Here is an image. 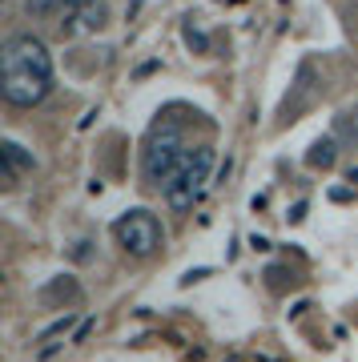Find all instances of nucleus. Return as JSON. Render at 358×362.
Masks as SVG:
<instances>
[{
  "label": "nucleus",
  "instance_id": "0eeeda50",
  "mask_svg": "<svg viewBox=\"0 0 358 362\" xmlns=\"http://www.w3.org/2000/svg\"><path fill=\"white\" fill-rule=\"evenodd\" d=\"M334 129H338V137H346L350 145H358V109H346V113L334 117Z\"/></svg>",
  "mask_w": 358,
  "mask_h": 362
},
{
  "label": "nucleus",
  "instance_id": "f8f14e48",
  "mask_svg": "<svg viewBox=\"0 0 358 362\" xmlns=\"http://www.w3.org/2000/svg\"><path fill=\"white\" fill-rule=\"evenodd\" d=\"M350 181H358V169H350Z\"/></svg>",
  "mask_w": 358,
  "mask_h": 362
},
{
  "label": "nucleus",
  "instance_id": "f03ea898",
  "mask_svg": "<svg viewBox=\"0 0 358 362\" xmlns=\"http://www.w3.org/2000/svg\"><path fill=\"white\" fill-rule=\"evenodd\" d=\"M185 153H190V149L181 145L178 125H157V129L149 133V141H145V153H141L145 181H154V185L166 189L169 181H173V173H178V165L185 161Z\"/></svg>",
  "mask_w": 358,
  "mask_h": 362
},
{
  "label": "nucleus",
  "instance_id": "7ed1b4c3",
  "mask_svg": "<svg viewBox=\"0 0 358 362\" xmlns=\"http://www.w3.org/2000/svg\"><path fill=\"white\" fill-rule=\"evenodd\" d=\"M209 169H214V149L209 145H197L185 153V161L178 165L173 181L166 185V202L173 209H193V202L202 197L205 181H209Z\"/></svg>",
  "mask_w": 358,
  "mask_h": 362
},
{
  "label": "nucleus",
  "instance_id": "6e6552de",
  "mask_svg": "<svg viewBox=\"0 0 358 362\" xmlns=\"http://www.w3.org/2000/svg\"><path fill=\"white\" fill-rule=\"evenodd\" d=\"M105 25V8L101 4H85V28H101Z\"/></svg>",
  "mask_w": 358,
  "mask_h": 362
},
{
  "label": "nucleus",
  "instance_id": "20e7f679",
  "mask_svg": "<svg viewBox=\"0 0 358 362\" xmlns=\"http://www.w3.org/2000/svg\"><path fill=\"white\" fill-rule=\"evenodd\" d=\"M113 233L133 258H149V254L161 246V221H157L154 214H145V209H133L125 218H117Z\"/></svg>",
  "mask_w": 358,
  "mask_h": 362
},
{
  "label": "nucleus",
  "instance_id": "39448f33",
  "mask_svg": "<svg viewBox=\"0 0 358 362\" xmlns=\"http://www.w3.org/2000/svg\"><path fill=\"white\" fill-rule=\"evenodd\" d=\"M0 157H4V165H8V177H16V173H28V169L37 165V157L28 153L25 145H16V141H4V145H0Z\"/></svg>",
  "mask_w": 358,
  "mask_h": 362
},
{
  "label": "nucleus",
  "instance_id": "9d476101",
  "mask_svg": "<svg viewBox=\"0 0 358 362\" xmlns=\"http://www.w3.org/2000/svg\"><path fill=\"white\" fill-rule=\"evenodd\" d=\"M85 4H89V0H57V13H61V16H73V13H81Z\"/></svg>",
  "mask_w": 358,
  "mask_h": 362
},
{
  "label": "nucleus",
  "instance_id": "f257e3e1",
  "mask_svg": "<svg viewBox=\"0 0 358 362\" xmlns=\"http://www.w3.org/2000/svg\"><path fill=\"white\" fill-rule=\"evenodd\" d=\"M52 89V57L45 40L33 33H16L0 49V93L16 109H33Z\"/></svg>",
  "mask_w": 358,
  "mask_h": 362
},
{
  "label": "nucleus",
  "instance_id": "9b49d317",
  "mask_svg": "<svg viewBox=\"0 0 358 362\" xmlns=\"http://www.w3.org/2000/svg\"><path fill=\"white\" fill-rule=\"evenodd\" d=\"M25 4H28V13H37V16H45V13L57 8V0H25Z\"/></svg>",
  "mask_w": 358,
  "mask_h": 362
},
{
  "label": "nucleus",
  "instance_id": "423d86ee",
  "mask_svg": "<svg viewBox=\"0 0 358 362\" xmlns=\"http://www.w3.org/2000/svg\"><path fill=\"white\" fill-rule=\"evenodd\" d=\"M334 157H338V145H334V137H318V141L310 145L306 165H310V169H330Z\"/></svg>",
  "mask_w": 358,
  "mask_h": 362
},
{
  "label": "nucleus",
  "instance_id": "1a4fd4ad",
  "mask_svg": "<svg viewBox=\"0 0 358 362\" xmlns=\"http://www.w3.org/2000/svg\"><path fill=\"white\" fill-rule=\"evenodd\" d=\"M185 45H190V49L193 52H205V49H209V40H205V33H197V28H185Z\"/></svg>",
  "mask_w": 358,
  "mask_h": 362
}]
</instances>
